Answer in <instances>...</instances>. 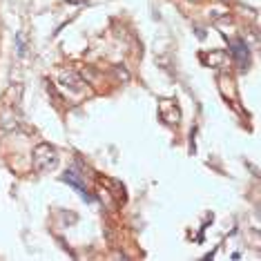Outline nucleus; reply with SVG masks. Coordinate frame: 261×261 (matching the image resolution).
<instances>
[{
    "label": "nucleus",
    "mask_w": 261,
    "mask_h": 261,
    "mask_svg": "<svg viewBox=\"0 0 261 261\" xmlns=\"http://www.w3.org/2000/svg\"><path fill=\"white\" fill-rule=\"evenodd\" d=\"M32 161H34V170L45 174V172H51L56 170L58 165V152L54 145L49 143H40L34 147V154H32Z\"/></svg>",
    "instance_id": "nucleus-1"
},
{
    "label": "nucleus",
    "mask_w": 261,
    "mask_h": 261,
    "mask_svg": "<svg viewBox=\"0 0 261 261\" xmlns=\"http://www.w3.org/2000/svg\"><path fill=\"white\" fill-rule=\"evenodd\" d=\"M230 56L234 58V63L239 65V69H246L250 65V49H248L246 40L232 38L230 40Z\"/></svg>",
    "instance_id": "nucleus-2"
},
{
    "label": "nucleus",
    "mask_w": 261,
    "mask_h": 261,
    "mask_svg": "<svg viewBox=\"0 0 261 261\" xmlns=\"http://www.w3.org/2000/svg\"><path fill=\"white\" fill-rule=\"evenodd\" d=\"M159 114H161V118L168 125H179L181 121V110L174 105V100L170 98H163L161 103H159Z\"/></svg>",
    "instance_id": "nucleus-3"
},
{
    "label": "nucleus",
    "mask_w": 261,
    "mask_h": 261,
    "mask_svg": "<svg viewBox=\"0 0 261 261\" xmlns=\"http://www.w3.org/2000/svg\"><path fill=\"white\" fill-rule=\"evenodd\" d=\"M63 181H65V183H69L72 188H76V192H81V197L85 199V201H94V197H90V194H87V190H85V186H83L81 174H76L74 170H67V172H65Z\"/></svg>",
    "instance_id": "nucleus-4"
},
{
    "label": "nucleus",
    "mask_w": 261,
    "mask_h": 261,
    "mask_svg": "<svg viewBox=\"0 0 261 261\" xmlns=\"http://www.w3.org/2000/svg\"><path fill=\"white\" fill-rule=\"evenodd\" d=\"M61 83L63 87H69L72 92H83V87L87 85L81 76H76L74 72H61Z\"/></svg>",
    "instance_id": "nucleus-5"
},
{
    "label": "nucleus",
    "mask_w": 261,
    "mask_h": 261,
    "mask_svg": "<svg viewBox=\"0 0 261 261\" xmlns=\"http://www.w3.org/2000/svg\"><path fill=\"white\" fill-rule=\"evenodd\" d=\"M100 186H105V188H110V194L112 197H116V201H125V188H123V183H118L114 179H108V176H100L98 179Z\"/></svg>",
    "instance_id": "nucleus-6"
},
{
    "label": "nucleus",
    "mask_w": 261,
    "mask_h": 261,
    "mask_svg": "<svg viewBox=\"0 0 261 261\" xmlns=\"http://www.w3.org/2000/svg\"><path fill=\"white\" fill-rule=\"evenodd\" d=\"M203 63H207L210 67H223V61L228 56H225V51H212V54H203Z\"/></svg>",
    "instance_id": "nucleus-7"
},
{
    "label": "nucleus",
    "mask_w": 261,
    "mask_h": 261,
    "mask_svg": "<svg viewBox=\"0 0 261 261\" xmlns=\"http://www.w3.org/2000/svg\"><path fill=\"white\" fill-rule=\"evenodd\" d=\"M16 47H18V56H27V38L22 32L16 36Z\"/></svg>",
    "instance_id": "nucleus-8"
},
{
    "label": "nucleus",
    "mask_w": 261,
    "mask_h": 261,
    "mask_svg": "<svg viewBox=\"0 0 261 261\" xmlns=\"http://www.w3.org/2000/svg\"><path fill=\"white\" fill-rule=\"evenodd\" d=\"M47 92H49V94H51V96H54V100H56V103H58V105H61V103H63V98H61V96H58V92H56L54 83H49V81H47Z\"/></svg>",
    "instance_id": "nucleus-9"
},
{
    "label": "nucleus",
    "mask_w": 261,
    "mask_h": 261,
    "mask_svg": "<svg viewBox=\"0 0 261 261\" xmlns=\"http://www.w3.org/2000/svg\"><path fill=\"white\" fill-rule=\"evenodd\" d=\"M116 74H118V76H121V79H123V81H129V74L125 72V69H123V65H118V67H116Z\"/></svg>",
    "instance_id": "nucleus-10"
},
{
    "label": "nucleus",
    "mask_w": 261,
    "mask_h": 261,
    "mask_svg": "<svg viewBox=\"0 0 261 261\" xmlns=\"http://www.w3.org/2000/svg\"><path fill=\"white\" fill-rule=\"evenodd\" d=\"M69 3H85V0H69Z\"/></svg>",
    "instance_id": "nucleus-11"
},
{
    "label": "nucleus",
    "mask_w": 261,
    "mask_h": 261,
    "mask_svg": "<svg viewBox=\"0 0 261 261\" xmlns=\"http://www.w3.org/2000/svg\"><path fill=\"white\" fill-rule=\"evenodd\" d=\"M223 3H230V0H223Z\"/></svg>",
    "instance_id": "nucleus-12"
}]
</instances>
